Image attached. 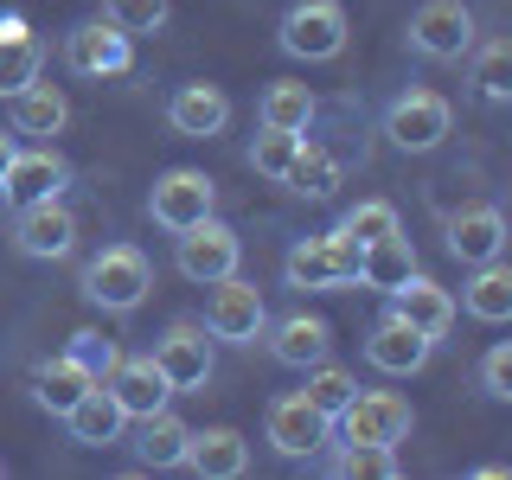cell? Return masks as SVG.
<instances>
[{"instance_id":"obj_1","label":"cell","mask_w":512,"mask_h":480,"mask_svg":"<svg viewBox=\"0 0 512 480\" xmlns=\"http://www.w3.org/2000/svg\"><path fill=\"white\" fill-rule=\"evenodd\" d=\"M154 288V263L135 244H103L84 263V301L103 314H135Z\"/></svg>"},{"instance_id":"obj_2","label":"cell","mask_w":512,"mask_h":480,"mask_svg":"<svg viewBox=\"0 0 512 480\" xmlns=\"http://www.w3.org/2000/svg\"><path fill=\"white\" fill-rule=\"evenodd\" d=\"M359 244H346L340 231L327 237H301L295 250L282 256V282L301 288V295H333V288H352L359 282Z\"/></svg>"},{"instance_id":"obj_3","label":"cell","mask_w":512,"mask_h":480,"mask_svg":"<svg viewBox=\"0 0 512 480\" xmlns=\"http://www.w3.org/2000/svg\"><path fill=\"white\" fill-rule=\"evenodd\" d=\"M173 263H180L186 282L212 288L224 276H237V263H244V237H237L224 218H199V224H186V231H173Z\"/></svg>"},{"instance_id":"obj_4","label":"cell","mask_w":512,"mask_h":480,"mask_svg":"<svg viewBox=\"0 0 512 480\" xmlns=\"http://www.w3.org/2000/svg\"><path fill=\"white\" fill-rule=\"evenodd\" d=\"M276 45L288 58H301V64L340 58L346 52V7H340V0H301V7H288Z\"/></svg>"},{"instance_id":"obj_5","label":"cell","mask_w":512,"mask_h":480,"mask_svg":"<svg viewBox=\"0 0 512 480\" xmlns=\"http://www.w3.org/2000/svg\"><path fill=\"white\" fill-rule=\"evenodd\" d=\"M212 340L224 346H256L263 340V327H269V301H263V288L244 282V276H224L212 282V301H205V320H199Z\"/></svg>"},{"instance_id":"obj_6","label":"cell","mask_w":512,"mask_h":480,"mask_svg":"<svg viewBox=\"0 0 512 480\" xmlns=\"http://www.w3.org/2000/svg\"><path fill=\"white\" fill-rule=\"evenodd\" d=\"M455 128V109H448L442 90H404L391 109H384V135L397 141L404 154H436Z\"/></svg>"},{"instance_id":"obj_7","label":"cell","mask_w":512,"mask_h":480,"mask_svg":"<svg viewBox=\"0 0 512 480\" xmlns=\"http://www.w3.org/2000/svg\"><path fill=\"white\" fill-rule=\"evenodd\" d=\"M13 250L32 256V263H64L77 250V212L64 199L13 205Z\"/></svg>"},{"instance_id":"obj_8","label":"cell","mask_w":512,"mask_h":480,"mask_svg":"<svg viewBox=\"0 0 512 480\" xmlns=\"http://www.w3.org/2000/svg\"><path fill=\"white\" fill-rule=\"evenodd\" d=\"M410 404L397 391H352V404L333 416V436L340 442H372V448H397L410 436Z\"/></svg>"},{"instance_id":"obj_9","label":"cell","mask_w":512,"mask_h":480,"mask_svg":"<svg viewBox=\"0 0 512 480\" xmlns=\"http://www.w3.org/2000/svg\"><path fill=\"white\" fill-rule=\"evenodd\" d=\"M263 436H269V448H276L282 461H314L320 448L333 442V423H327V416H320L301 391H288V397H269Z\"/></svg>"},{"instance_id":"obj_10","label":"cell","mask_w":512,"mask_h":480,"mask_svg":"<svg viewBox=\"0 0 512 480\" xmlns=\"http://www.w3.org/2000/svg\"><path fill=\"white\" fill-rule=\"evenodd\" d=\"M410 52L436 58V64L468 58L474 52V7H461V0H423L410 13Z\"/></svg>"},{"instance_id":"obj_11","label":"cell","mask_w":512,"mask_h":480,"mask_svg":"<svg viewBox=\"0 0 512 480\" xmlns=\"http://www.w3.org/2000/svg\"><path fill=\"white\" fill-rule=\"evenodd\" d=\"M212 205H218V180L199 167H167L148 192V218L160 231H186V224L212 218Z\"/></svg>"},{"instance_id":"obj_12","label":"cell","mask_w":512,"mask_h":480,"mask_svg":"<svg viewBox=\"0 0 512 480\" xmlns=\"http://www.w3.org/2000/svg\"><path fill=\"white\" fill-rule=\"evenodd\" d=\"M154 365H160V378H167L173 397L205 391V384H212V333H205L199 320H173L154 340Z\"/></svg>"},{"instance_id":"obj_13","label":"cell","mask_w":512,"mask_h":480,"mask_svg":"<svg viewBox=\"0 0 512 480\" xmlns=\"http://www.w3.org/2000/svg\"><path fill=\"white\" fill-rule=\"evenodd\" d=\"M64 186H71V160H64L52 141H39V148H13L7 173H0V205L64 199Z\"/></svg>"},{"instance_id":"obj_14","label":"cell","mask_w":512,"mask_h":480,"mask_svg":"<svg viewBox=\"0 0 512 480\" xmlns=\"http://www.w3.org/2000/svg\"><path fill=\"white\" fill-rule=\"evenodd\" d=\"M135 64V39L109 20H84L64 32V71L71 77H122Z\"/></svg>"},{"instance_id":"obj_15","label":"cell","mask_w":512,"mask_h":480,"mask_svg":"<svg viewBox=\"0 0 512 480\" xmlns=\"http://www.w3.org/2000/svg\"><path fill=\"white\" fill-rule=\"evenodd\" d=\"M429 352H436V340H423V333L410 327L404 314H378L372 320V333H365V365L384 378H410V372H423L429 365Z\"/></svg>"},{"instance_id":"obj_16","label":"cell","mask_w":512,"mask_h":480,"mask_svg":"<svg viewBox=\"0 0 512 480\" xmlns=\"http://www.w3.org/2000/svg\"><path fill=\"white\" fill-rule=\"evenodd\" d=\"M109 391H116V404L122 416L135 423V416H154V410H167V378H160V365H154V352H116V365H109Z\"/></svg>"},{"instance_id":"obj_17","label":"cell","mask_w":512,"mask_h":480,"mask_svg":"<svg viewBox=\"0 0 512 480\" xmlns=\"http://www.w3.org/2000/svg\"><path fill=\"white\" fill-rule=\"evenodd\" d=\"M224 122H231V96L218 84H205V77L167 96V128L186 141H212V135H224Z\"/></svg>"},{"instance_id":"obj_18","label":"cell","mask_w":512,"mask_h":480,"mask_svg":"<svg viewBox=\"0 0 512 480\" xmlns=\"http://www.w3.org/2000/svg\"><path fill=\"white\" fill-rule=\"evenodd\" d=\"M391 308L404 314L410 327L423 333V340H436V346L448 340V333H455V295H448V288H436V282L423 276V269H416L410 282H397V288H391Z\"/></svg>"},{"instance_id":"obj_19","label":"cell","mask_w":512,"mask_h":480,"mask_svg":"<svg viewBox=\"0 0 512 480\" xmlns=\"http://www.w3.org/2000/svg\"><path fill=\"white\" fill-rule=\"evenodd\" d=\"M448 256L468 263V269L506 256V212H500V205H468V212L448 218Z\"/></svg>"},{"instance_id":"obj_20","label":"cell","mask_w":512,"mask_h":480,"mask_svg":"<svg viewBox=\"0 0 512 480\" xmlns=\"http://www.w3.org/2000/svg\"><path fill=\"white\" fill-rule=\"evenodd\" d=\"M263 333H269V359H276V365L308 372V365L333 359V327L320 314H282L276 327H263Z\"/></svg>"},{"instance_id":"obj_21","label":"cell","mask_w":512,"mask_h":480,"mask_svg":"<svg viewBox=\"0 0 512 480\" xmlns=\"http://www.w3.org/2000/svg\"><path fill=\"white\" fill-rule=\"evenodd\" d=\"M64 122H71V103H64V90L45 84V77H32L26 90L7 96V128H13V135L52 141V135H64Z\"/></svg>"},{"instance_id":"obj_22","label":"cell","mask_w":512,"mask_h":480,"mask_svg":"<svg viewBox=\"0 0 512 480\" xmlns=\"http://www.w3.org/2000/svg\"><path fill=\"white\" fill-rule=\"evenodd\" d=\"M186 468H192V474H205V480H237V474L250 468V442H244V429H231V423L192 429V436H186Z\"/></svg>"},{"instance_id":"obj_23","label":"cell","mask_w":512,"mask_h":480,"mask_svg":"<svg viewBox=\"0 0 512 480\" xmlns=\"http://www.w3.org/2000/svg\"><path fill=\"white\" fill-rule=\"evenodd\" d=\"M64 429H71V442H77V448H109V442H122L128 416H122V404H116V391L96 378L90 391L77 397L71 410H64Z\"/></svg>"},{"instance_id":"obj_24","label":"cell","mask_w":512,"mask_h":480,"mask_svg":"<svg viewBox=\"0 0 512 480\" xmlns=\"http://www.w3.org/2000/svg\"><path fill=\"white\" fill-rule=\"evenodd\" d=\"M186 436H192V429L173 410L135 416V461H141V468H186Z\"/></svg>"},{"instance_id":"obj_25","label":"cell","mask_w":512,"mask_h":480,"mask_svg":"<svg viewBox=\"0 0 512 480\" xmlns=\"http://www.w3.org/2000/svg\"><path fill=\"white\" fill-rule=\"evenodd\" d=\"M461 308H468L474 320H487V327H500V320H512V269L493 256V263H474L468 288H461Z\"/></svg>"},{"instance_id":"obj_26","label":"cell","mask_w":512,"mask_h":480,"mask_svg":"<svg viewBox=\"0 0 512 480\" xmlns=\"http://www.w3.org/2000/svg\"><path fill=\"white\" fill-rule=\"evenodd\" d=\"M314 90L308 84H288V77H276V84L263 90V103H256V122L263 128H282V135H308L314 122Z\"/></svg>"},{"instance_id":"obj_27","label":"cell","mask_w":512,"mask_h":480,"mask_svg":"<svg viewBox=\"0 0 512 480\" xmlns=\"http://www.w3.org/2000/svg\"><path fill=\"white\" fill-rule=\"evenodd\" d=\"M90 384H96V378L84 372V365H77V359H64V352H58V359H45L39 372H32V397H39V410L64 416V410L77 404V397L90 391Z\"/></svg>"},{"instance_id":"obj_28","label":"cell","mask_w":512,"mask_h":480,"mask_svg":"<svg viewBox=\"0 0 512 480\" xmlns=\"http://www.w3.org/2000/svg\"><path fill=\"white\" fill-rule=\"evenodd\" d=\"M282 186L301 192V199H333V192H340V160L301 135V148H295V160H288V173H282Z\"/></svg>"},{"instance_id":"obj_29","label":"cell","mask_w":512,"mask_h":480,"mask_svg":"<svg viewBox=\"0 0 512 480\" xmlns=\"http://www.w3.org/2000/svg\"><path fill=\"white\" fill-rule=\"evenodd\" d=\"M416 276V250H410V237L397 231V237H384V244H372L359 256V282L365 288H384V295H391L397 282H410Z\"/></svg>"},{"instance_id":"obj_30","label":"cell","mask_w":512,"mask_h":480,"mask_svg":"<svg viewBox=\"0 0 512 480\" xmlns=\"http://www.w3.org/2000/svg\"><path fill=\"white\" fill-rule=\"evenodd\" d=\"M333 231L346 237V244H359V250H372V244H384V237H397L404 224H397V205L391 199H359L352 212L333 224Z\"/></svg>"},{"instance_id":"obj_31","label":"cell","mask_w":512,"mask_h":480,"mask_svg":"<svg viewBox=\"0 0 512 480\" xmlns=\"http://www.w3.org/2000/svg\"><path fill=\"white\" fill-rule=\"evenodd\" d=\"M352 391H359V378L346 372V365H333V359H320V365H308V384H301V397H308V404L327 416H340L346 404H352Z\"/></svg>"},{"instance_id":"obj_32","label":"cell","mask_w":512,"mask_h":480,"mask_svg":"<svg viewBox=\"0 0 512 480\" xmlns=\"http://www.w3.org/2000/svg\"><path fill=\"white\" fill-rule=\"evenodd\" d=\"M39 64H45V45L32 39V32H20V39H0V96L26 90L32 77H39Z\"/></svg>"},{"instance_id":"obj_33","label":"cell","mask_w":512,"mask_h":480,"mask_svg":"<svg viewBox=\"0 0 512 480\" xmlns=\"http://www.w3.org/2000/svg\"><path fill=\"white\" fill-rule=\"evenodd\" d=\"M333 474L346 480H397V448H372V442H340Z\"/></svg>"},{"instance_id":"obj_34","label":"cell","mask_w":512,"mask_h":480,"mask_svg":"<svg viewBox=\"0 0 512 480\" xmlns=\"http://www.w3.org/2000/svg\"><path fill=\"white\" fill-rule=\"evenodd\" d=\"M474 90L487 96V103H506V96H512V45H506V39L480 45V58H474Z\"/></svg>"},{"instance_id":"obj_35","label":"cell","mask_w":512,"mask_h":480,"mask_svg":"<svg viewBox=\"0 0 512 480\" xmlns=\"http://www.w3.org/2000/svg\"><path fill=\"white\" fill-rule=\"evenodd\" d=\"M167 0H103V20L109 26H122L128 39H135V32H160L167 26Z\"/></svg>"},{"instance_id":"obj_36","label":"cell","mask_w":512,"mask_h":480,"mask_svg":"<svg viewBox=\"0 0 512 480\" xmlns=\"http://www.w3.org/2000/svg\"><path fill=\"white\" fill-rule=\"evenodd\" d=\"M301 148V135H282V128H263V135L250 141V167L263 173V180H276L282 186V173H288V160H295Z\"/></svg>"},{"instance_id":"obj_37","label":"cell","mask_w":512,"mask_h":480,"mask_svg":"<svg viewBox=\"0 0 512 480\" xmlns=\"http://www.w3.org/2000/svg\"><path fill=\"white\" fill-rule=\"evenodd\" d=\"M64 359H77L90 378H109V365H116V340H103L96 327H77L71 346H64Z\"/></svg>"},{"instance_id":"obj_38","label":"cell","mask_w":512,"mask_h":480,"mask_svg":"<svg viewBox=\"0 0 512 480\" xmlns=\"http://www.w3.org/2000/svg\"><path fill=\"white\" fill-rule=\"evenodd\" d=\"M480 391H487L493 404H512V340H500L480 359Z\"/></svg>"},{"instance_id":"obj_39","label":"cell","mask_w":512,"mask_h":480,"mask_svg":"<svg viewBox=\"0 0 512 480\" xmlns=\"http://www.w3.org/2000/svg\"><path fill=\"white\" fill-rule=\"evenodd\" d=\"M13 148H20V135H13V128H7V135H0V173H7V160H13Z\"/></svg>"},{"instance_id":"obj_40","label":"cell","mask_w":512,"mask_h":480,"mask_svg":"<svg viewBox=\"0 0 512 480\" xmlns=\"http://www.w3.org/2000/svg\"><path fill=\"white\" fill-rule=\"evenodd\" d=\"M0 474H7V461H0Z\"/></svg>"}]
</instances>
